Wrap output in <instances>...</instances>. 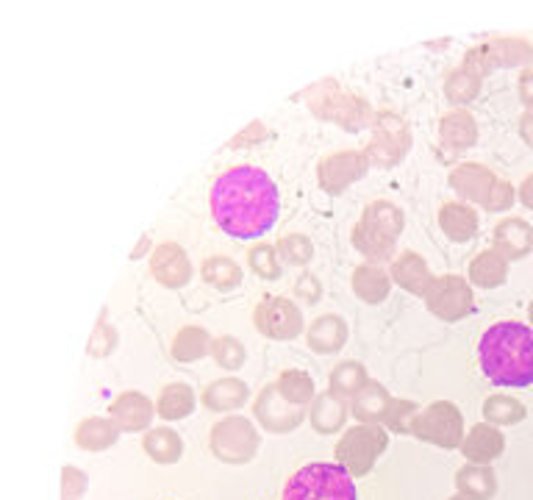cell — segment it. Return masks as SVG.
<instances>
[{
    "label": "cell",
    "instance_id": "cell-13",
    "mask_svg": "<svg viewBox=\"0 0 533 500\" xmlns=\"http://www.w3.org/2000/svg\"><path fill=\"white\" fill-rule=\"evenodd\" d=\"M370 170L364 150H336L328 153L317 167V181L328 195H342L350 184L361 181Z\"/></svg>",
    "mask_w": 533,
    "mask_h": 500
},
{
    "label": "cell",
    "instance_id": "cell-45",
    "mask_svg": "<svg viewBox=\"0 0 533 500\" xmlns=\"http://www.w3.org/2000/svg\"><path fill=\"white\" fill-rule=\"evenodd\" d=\"M514 200H517V189L511 187L509 181L497 178V184L489 192V198H486L484 209L486 212H509L511 206H514Z\"/></svg>",
    "mask_w": 533,
    "mask_h": 500
},
{
    "label": "cell",
    "instance_id": "cell-31",
    "mask_svg": "<svg viewBox=\"0 0 533 500\" xmlns=\"http://www.w3.org/2000/svg\"><path fill=\"white\" fill-rule=\"evenodd\" d=\"M142 448L150 456V462L156 464H178L184 456V439L173 428H150L145 439H142Z\"/></svg>",
    "mask_w": 533,
    "mask_h": 500
},
{
    "label": "cell",
    "instance_id": "cell-39",
    "mask_svg": "<svg viewBox=\"0 0 533 500\" xmlns=\"http://www.w3.org/2000/svg\"><path fill=\"white\" fill-rule=\"evenodd\" d=\"M248 267L253 270V275H259L261 281H278L281 278V262H278V250L275 245L259 242L253 245L248 253Z\"/></svg>",
    "mask_w": 533,
    "mask_h": 500
},
{
    "label": "cell",
    "instance_id": "cell-19",
    "mask_svg": "<svg viewBox=\"0 0 533 500\" xmlns=\"http://www.w3.org/2000/svg\"><path fill=\"white\" fill-rule=\"evenodd\" d=\"M503 450H506V439L492 423L472 425L470 434H464L461 442V453L470 464H492L503 456Z\"/></svg>",
    "mask_w": 533,
    "mask_h": 500
},
{
    "label": "cell",
    "instance_id": "cell-37",
    "mask_svg": "<svg viewBox=\"0 0 533 500\" xmlns=\"http://www.w3.org/2000/svg\"><path fill=\"white\" fill-rule=\"evenodd\" d=\"M275 387L281 392V398L289 400L292 406H300V409L311 406V400L317 398L314 378L309 373H303V370H284L275 378Z\"/></svg>",
    "mask_w": 533,
    "mask_h": 500
},
{
    "label": "cell",
    "instance_id": "cell-21",
    "mask_svg": "<svg viewBox=\"0 0 533 500\" xmlns=\"http://www.w3.org/2000/svg\"><path fill=\"white\" fill-rule=\"evenodd\" d=\"M250 398V387L245 381H239L234 375H228V378H217V381H211L209 387L203 389V406L209 409V412H236V409H242Z\"/></svg>",
    "mask_w": 533,
    "mask_h": 500
},
{
    "label": "cell",
    "instance_id": "cell-29",
    "mask_svg": "<svg viewBox=\"0 0 533 500\" xmlns=\"http://www.w3.org/2000/svg\"><path fill=\"white\" fill-rule=\"evenodd\" d=\"M211 345H214V339H211L206 328H200V325H184L173 337L170 356L181 364L200 362L203 356H209L211 353Z\"/></svg>",
    "mask_w": 533,
    "mask_h": 500
},
{
    "label": "cell",
    "instance_id": "cell-35",
    "mask_svg": "<svg viewBox=\"0 0 533 500\" xmlns=\"http://www.w3.org/2000/svg\"><path fill=\"white\" fill-rule=\"evenodd\" d=\"M200 275L217 292H231L242 284V267L228 256H209L206 262L200 264Z\"/></svg>",
    "mask_w": 533,
    "mask_h": 500
},
{
    "label": "cell",
    "instance_id": "cell-22",
    "mask_svg": "<svg viewBox=\"0 0 533 500\" xmlns=\"http://www.w3.org/2000/svg\"><path fill=\"white\" fill-rule=\"evenodd\" d=\"M306 342L314 353L320 356H328V353H336V350L345 348L348 342V323L345 317L339 314H323L317 317L314 323L306 328Z\"/></svg>",
    "mask_w": 533,
    "mask_h": 500
},
{
    "label": "cell",
    "instance_id": "cell-17",
    "mask_svg": "<svg viewBox=\"0 0 533 500\" xmlns=\"http://www.w3.org/2000/svg\"><path fill=\"white\" fill-rule=\"evenodd\" d=\"M153 414H156V406H153V400H150L148 395H142V392H123V395H117L112 406H109V417L117 423V428H120L123 434L150 431Z\"/></svg>",
    "mask_w": 533,
    "mask_h": 500
},
{
    "label": "cell",
    "instance_id": "cell-8",
    "mask_svg": "<svg viewBox=\"0 0 533 500\" xmlns=\"http://www.w3.org/2000/svg\"><path fill=\"white\" fill-rule=\"evenodd\" d=\"M411 437L431 442L436 448H461L464 442V417L459 406L450 400H434L431 406H425L411 420Z\"/></svg>",
    "mask_w": 533,
    "mask_h": 500
},
{
    "label": "cell",
    "instance_id": "cell-2",
    "mask_svg": "<svg viewBox=\"0 0 533 500\" xmlns=\"http://www.w3.org/2000/svg\"><path fill=\"white\" fill-rule=\"evenodd\" d=\"M481 370L495 387L522 389L533 384V328L503 320L486 328L478 342Z\"/></svg>",
    "mask_w": 533,
    "mask_h": 500
},
{
    "label": "cell",
    "instance_id": "cell-44",
    "mask_svg": "<svg viewBox=\"0 0 533 500\" xmlns=\"http://www.w3.org/2000/svg\"><path fill=\"white\" fill-rule=\"evenodd\" d=\"M89 487V478L84 470L67 464L62 470V500H81Z\"/></svg>",
    "mask_w": 533,
    "mask_h": 500
},
{
    "label": "cell",
    "instance_id": "cell-53",
    "mask_svg": "<svg viewBox=\"0 0 533 500\" xmlns=\"http://www.w3.org/2000/svg\"><path fill=\"white\" fill-rule=\"evenodd\" d=\"M450 500H467L464 495H456V498H450Z\"/></svg>",
    "mask_w": 533,
    "mask_h": 500
},
{
    "label": "cell",
    "instance_id": "cell-11",
    "mask_svg": "<svg viewBox=\"0 0 533 500\" xmlns=\"http://www.w3.org/2000/svg\"><path fill=\"white\" fill-rule=\"evenodd\" d=\"M472 287L467 278L450 273L434 278L431 289L425 292V306L428 312L445 320V323H459L472 312Z\"/></svg>",
    "mask_w": 533,
    "mask_h": 500
},
{
    "label": "cell",
    "instance_id": "cell-30",
    "mask_svg": "<svg viewBox=\"0 0 533 500\" xmlns=\"http://www.w3.org/2000/svg\"><path fill=\"white\" fill-rule=\"evenodd\" d=\"M198 406V395L189 384H167L162 389V395L156 400V414L167 420V423H175V420H186L189 414L195 412Z\"/></svg>",
    "mask_w": 533,
    "mask_h": 500
},
{
    "label": "cell",
    "instance_id": "cell-32",
    "mask_svg": "<svg viewBox=\"0 0 533 500\" xmlns=\"http://www.w3.org/2000/svg\"><path fill=\"white\" fill-rule=\"evenodd\" d=\"M439 139L445 142L447 148L453 150H464L472 148L478 142V125H475V117L470 112H456L445 114L439 120Z\"/></svg>",
    "mask_w": 533,
    "mask_h": 500
},
{
    "label": "cell",
    "instance_id": "cell-40",
    "mask_svg": "<svg viewBox=\"0 0 533 500\" xmlns=\"http://www.w3.org/2000/svg\"><path fill=\"white\" fill-rule=\"evenodd\" d=\"M275 250H278V256L284 259L286 264H292V267H303V264H309L314 259V245H311V239L306 234H284V237L275 242Z\"/></svg>",
    "mask_w": 533,
    "mask_h": 500
},
{
    "label": "cell",
    "instance_id": "cell-43",
    "mask_svg": "<svg viewBox=\"0 0 533 500\" xmlns=\"http://www.w3.org/2000/svg\"><path fill=\"white\" fill-rule=\"evenodd\" d=\"M114 348H117V331H114L106 320H100V323L95 325V331H92V337H89L87 353L89 356H95V359H103V356L114 353Z\"/></svg>",
    "mask_w": 533,
    "mask_h": 500
},
{
    "label": "cell",
    "instance_id": "cell-10",
    "mask_svg": "<svg viewBox=\"0 0 533 500\" xmlns=\"http://www.w3.org/2000/svg\"><path fill=\"white\" fill-rule=\"evenodd\" d=\"M253 325L261 337L275 339V342H286L303 334V312L298 309L295 300L284 298V295H270L261 298V303L253 312Z\"/></svg>",
    "mask_w": 533,
    "mask_h": 500
},
{
    "label": "cell",
    "instance_id": "cell-6",
    "mask_svg": "<svg viewBox=\"0 0 533 500\" xmlns=\"http://www.w3.org/2000/svg\"><path fill=\"white\" fill-rule=\"evenodd\" d=\"M261 437L256 425L242 414H225L211 425L209 448L214 459L223 464H248L259 453Z\"/></svg>",
    "mask_w": 533,
    "mask_h": 500
},
{
    "label": "cell",
    "instance_id": "cell-16",
    "mask_svg": "<svg viewBox=\"0 0 533 500\" xmlns=\"http://www.w3.org/2000/svg\"><path fill=\"white\" fill-rule=\"evenodd\" d=\"M447 184H450V189H453L464 203H478V206H484L486 198H489V192H492V187L497 184V175L492 173L489 167H484V164L461 162L450 170Z\"/></svg>",
    "mask_w": 533,
    "mask_h": 500
},
{
    "label": "cell",
    "instance_id": "cell-24",
    "mask_svg": "<svg viewBox=\"0 0 533 500\" xmlns=\"http://www.w3.org/2000/svg\"><path fill=\"white\" fill-rule=\"evenodd\" d=\"M350 287L356 292V298H361L370 306H378L389 298L392 292V278L386 273L381 264L364 262L353 270V278H350Z\"/></svg>",
    "mask_w": 533,
    "mask_h": 500
},
{
    "label": "cell",
    "instance_id": "cell-49",
    "mask_svg": "<svg viewBox=\"0 0 533 500\" xmlns=\"http://www.w3.org/2000/svg\"><path fill=\"white\" fill-rule=\"evenodd\" d=\"M520 137H522V142L528 145V148H533V112L522 114V120H520Z\"/></svg>",
    "mask_w": 533,
    "mask_h": 500
},
{
    "label": "cell",
    "instance_id": "cell-42",
    "mask_svg": "<svg viewBox=\"0 0 533 500\" xmlns=\"http://www.w3.org/2000/svg\"><path fill=\"white\" fill-rule=\"evenodd\" d=\"M417 412H420V406L414 400L392 398L381 425L386 431H395V434H411V420L417 417Z\"/></svg>",
    "mask_w": 533,
    "mask_h": 500
},
{
    "label": "cell",
    "instance_id": "cell-34",
    "mask_svg": "<svg viewBox=\"0 0 533 500\" xmlns=\"http://www.w3.org/2000/svg\"><path fill=\"white\" fill-rule=\"evenodd\" d=\"M367 384H370V375H367V370H364V364L361 362L336 364L334 373L328 375V387H331L328 392L342 400H353Z\"/></svg>",
    "mask_w": 533,
    "mask_h": 500
},
{
    "label": "cell",
    "instance_id": "cell-52",
    "mask_svg": "<svg viewBox=\"0 0 533 500\" xmlns=\"http://www.w3.org/2000/svg\"><path fill=\"white\" fill-rule=\"evenodd\" d=\"M528 317H531V325H533V300H531V306H528Z\"/></svg>",
    "mask_w": 533,
    "mask_h": 500
},
{
    "label": "cell",
    "instance_id": "cell-51",
    "mask_svg": "<svg viewBox=\"0 0 533 500\" xmlns=\"http://www.w3.org/2000/svg\"><path fill=\"white\" fill-rule=\"evenodd\" d=\"M150 248V237L148 234H145V237L139 239V245L134 250H131V259H142V253H145V250Z\"/></svg>",
    "mask_w": 533,
    "mask_h": 500
},
{
    "label": "cell",
    "instance_id": "cell-41",
    "mask_svg": "<svg viewBox=\"0 0 533 500\" xmlns=\"http://www.w3.org/2000/svg\"><path fill=\"white\" fill-rule=\"evenodd\" d=\"M211 356H214V362L220 364L223 370H239L242 364H245V359H248V350H245V345L239 342L236 337H217L214 339V345H211Z\"/></svg>",
    "mask_w": 533,
    "mask_h": 500
},
{
    "label": "cell",
    "instance_id": "cell-25",
    "mask_svg": "<svg viewBox=\"0 0 533 500\" xmlns=\"http://www.w3.org/2000/svg\"><path fill=\"white\" fill-rule=\"evenodd\" d=\"M348 406H345V400L336 398L331 392H325V395H317V398L311 400L309 406V423L311 428L317 431V434H336V431H342L345 423H348Z\"/></svg>",
    "mask_w": 533,
    "mask_h": 500
},
{
    "label": "cell",
    "instance_id": "cell-20",
    "mask_svg": "<svg viewBox=\"0 0 533 500\" xmlns=\"http://www.w3.org/2000/svg\"><path fill=\"white\" fill-rule=\"evenodd\" d=\"M533 248V228L522 217H506L495 228V250L509 262H520Z\"/></svg>",
    "mask_w": 533,
    "mask_h": 500
},
{
    "label": "cell",
    "instance_id": "cell-26",
    "mask_svg": "<svg viewBox=\"0 0 533 500\" xmlns=\"http://www.w3.org/2000/svg\"><path fill=\"white\" fill-rule=\"evenodd\" d=\"M120 434L123 431L117 428L112 417H87L75 428V445L81 450H89V453H100V450L117 445Z\"/></svg>",
    "mask_w": 533,
    "mask_h": 500
},
{
    "label": "cell",
    "instance_id": "cell-28",
    "mask_svg": "<svg viewBox=\"0 0 533 500\" xmlns=\"http://www.w3.org/2000/svg\"><path fill=\"white\" fill-rule=\"evenodd\" d=\"M509 278V259L500 256L495 248L481 250L470 264V284L481 289H497Z\"/></svg>",
    "mask_w": 533,
    "mask_h": 500
},
{
    "label": "cell",
    "instance_id": "cell-5",
    "mask_svg": "<svg viewBox=\"0 0 533 500\" xmlns=\"http://www.w3.org/2000/svg\"><path fill=\"white\" fill-rule=\"evenodd\" d=\"M309 109L325 123L342 125L345 131H361L375 123V112L364 98H356L336 84L334 78H325L309 92Z\"/></svg>",
    "mask_w": 533,
    "mask_h": 500
},
{
    "label": "cell",
    "instance_id": "cell-50",
    "mask_svg": "<svg viewBox=\"0 0 533 500\" xmlns=\"http://www.w3.org/2000/svg\"><path fill=\"white\" fill-rule=\"evenodd\" d=\"M520 200L525 209H533V173L525 175V181L520 184Z\"/></svg>",
    "mask_w": 533,
    "mask_h": 500
},
{
    "label": "cell",
    "instance_id": "cell-9",
    "mask_svg": "<svg viewBox=\"0 0 533 500\" xmlns=\"http://www.w3.org/2000/svg\"><path fill=\"white\" fill-rule=\"evenodd\" d=\"M411 148V134L406 120L395 112H381L375 114L372 123V139L364 148L367 162L378 164V167H395L397 162L406 159V153Z\"/></svg>",
    "mask_w": 533,
    "mask_h": 500
},
{
    "label": "cell",
    "instance_id": "cell-48",
    "mask_svg": "<svg viewBox=\"0 0 533 500\" xmlns=\"http://www.w3.org/2000/svg\"><path fill=\"white\" fill-rule=\"evenodd\" d=\"M517 92H520L522 103L528 106V112H533V70H522Z\"/></svg>",
    "mask_w": 533,
    "mask_h": 500
},
{
    "label": "cell",
    "instance_id": "cell-46",
    "mask_svg": "<svg viewBox=\"0 0 533 500\" xmlns=\"http://www.w3.org/2000/svg\"><path fill=\"white\" fill-rule=\"evenodd\" d=\"M295 295H298L300 300L317 303V300L323 298V284H320V278L311 273H300L298 281H295Z\"/></svg>",
    "mask_w": 533,
    "mask_h": 500
},
{
    "label": "cell",
    "instance_id": "cell-1",
    "mask_svg": "<svg viewBox=\"0 0 533 500\" xmlns=\"http://www.w3.org/2000/svg\"><path fill=\"white\" fill-rule=\"evenodd\" d=\"M209 206L214 223L228 237L259 239L278 223L281 195L264 170L253 164H231L214 178Z\"/></svg>",
    "mask_w": 533,
    "mask_h": 500
},
{
    "label": "cell",
    "instance_id": "cell-7",
    "mask_svg": "<svg viewBox=\"0 0 533 500\" xmlns=\"http://www.w3.org/2000/svg\"><path fill=\"white\" fill-rule=\"evenodd\" d=\"M389 448V431L384 425L361 423L348 428L336 442V462L342 464L353 478L372 473L375 462Z\"/></svg>",
    "mask_w": 533,
    "mask_h": 500
},
{
    "label": "cell",
    "instance_id": "cell-12",
    "mask_svg": "<svg viewBox=\"0 0 533 500\" xmlns=\"http://www.w3.org/2000/svg\"><path fill=\"white\" fill-rule=\"evenodd\" d=\"M533 59V45L525 42L520 37H497L489 42H481L467 53L464 62L472 64L481 75H486L489 70H500V67H520L528 64Z\"/></svg>",
    "mask_w": 533,
    "mask_h": 500
},
{
    "label": "cell",
    "instance_id": "cell-4",
    "mask_svg": "<svg viewBox=\"0 0 533 500\" xmlns=\"http://www.w3.org/2000/svg\"><path fill=\"white\" fill-rule=\"evenodd\" d=\"M281 500H359V489L339 462H311L286 481Z\"/></svg>",
    "mask_w": 533,
    "mask_h": 500
},
{
    "label": "cell",
    "instance_id": "cell-33",
    "mask_svg": "<svg viewBox=\"0 0 533 500\" xmlns=\"http://www.w3.org/2000/svg\"><path fill=\"white\" fill-rule=\"evenodd\" d=\"M389 403H392V398H389V392H386L384 384L370 381L356 398L350 400V412L356 414V420H361V423L381 425L386 409H389Z\"/></svg>",
    "mask_w": 533,
    "mask_h": 500
},
{
    "label": "cell",
    "instance_id": "cell-27",
    "mask_svg": "<svg viewBox=\"0 0 533 500\" xmlns=\"http://www.w3.org/2000/svg\"><path fill=\"white\" fill-rule=\"evenodd\" d=\"M456 489L467 500H492L497 492V478L489 464H464L456 473Z\"/></svg>",
    "mask_w": 533,
    "mask_h": 500
},
{
    "label": "cell",
    "instance_id": "cell-3",
    "mask_svg": "<svg viewBox=\"0 0 533 500\" xmlns=\"http://www.w3.org/2000/svg\"><path fill=\"white\" fill-rule=\"evenodd\" d=\"M406 225V217L392 200H372L364 206L361 220L353 228V245L367 262L381 264L395 259V242Z\"/></svg>",
    "mask_w": 533,
    "mask_h": 500
},
{
    "label": "cell",
    "instance_id": "cell-14",
    "mask_svg": "<svg viewBox=\"0 0 533 500\" xmlns=\"http://www.w3.org/2000/svg\"><path fill=\"white\" fill-rule=\"evenodd\" d=\"M253 414H256V423L270 434H289L306 420V409L292 406L289 400L281 398L275 384H267L261 389L259 398L253 403Z\"/></svg>",
    "mask_w": 533,
    "mask_h": 500
},
{
    "label": "cell",
    "instance_id": "cell-36",
    "mask_svg": "<svg viewBox=\"0 0 533 500\" xmlns=\"http://www.w3.org/2000/svg\"><path fill=\"white\" fill-rule=\"evenodd\" d=\"M481 81H484V75L478 73L472 64L461 62L453 73L447 75L445 81V95L450 103H470V100L478 98V92H481Z\"/></svg>",
    "mask_w": 533,
    "mask_h": 500
},
{
    "label": "cell",
    "instance_id": "cell-38",
    "mask_svg": "<svg viewBox=\"0 0 533 500\" xmlns=\"http://www.w3.org/2000/svg\"><path fill=\"white\" fill-rule=\"evenodd\" d=\"M525 414H528L525 412V403L511 398V395H492L484 403L486 423L492 425H517L525 420Z\"/></svg>",
    "mask_w": 533,
    "mask_h": 500
},
{
    "label": "cell",
    "instance_id": "cell-47",
    "mask_svg": "<svg viewBox=\"0 0 533 500\" xmlns=\"http://www.w3.org/2000/svg\"><path fill=\"white\" fill-rule=\"evenodd\" d=\"M264 137H267V131L261 128V123H250L248 131H242V134L231 142V148H250V145H256V142Z\"/></svg>",
    "mask_w": 533,
    "mask_h": 500
},
{
    "label": "cell",
    "instance_id": "cell-23",
    "mask_svg": "<svg viewBox=\"0 0 533 500\" xmlns=\"http://www.w3.org/2000/svg\"><path fill=\"white\" fill-rule=\"evenodd\" d=\"M439 228L450 242H470L478 234V212L464 200H450L439 209Z\"/></svg>",
    "mask_w": 533,
    "mask_h": 500
},
{
    "label": "cell",
    "instance_id": "cell-15",
    "mask_svg": "<svg viewBox=\"0 0 533 500\" xmlns=\"http://www.w3.org/2000/svg\"><path fill=\"white\" fill-rule=\"evenodd\" d=\"M150 275L167 289H181L192 281V262L178 242H162L150 253Z\"/></svg>",
    "mask_w": 533,
    "mask_h": 500
},
{
    "label": "cell",
    "instance_id": "cell-18",
    "mask_svg": "<svg viewBox=\"0 0 533 500\" xmlns=\"http://www.w3.org/2000/svg\"><path fill=\"white\" fill-rule=\"evenodd\" d=\"M389 278L400 289H406L411 295H422V298H425V292L434 284V275L428 270V262L422 259L420 253H414V250L397 253L395 259H392V267H389Z\"/></svg>",
    "mask_w": 533,
    "mask_h": 500
}]
</instances>
